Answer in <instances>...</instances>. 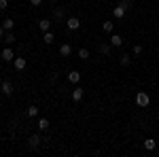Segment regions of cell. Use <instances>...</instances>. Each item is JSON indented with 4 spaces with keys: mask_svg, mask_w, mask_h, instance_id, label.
Wrapping results in <instances>:
<instances>
[{
    "mask_svg": "<svg viewBox=\"0 0 159 157\" xmlns=\"http://www.w3.org/2000/svg\"><path fill=\"white\" fill-rule=\"evenodd\" d=\"M132 7V2L129 0H121L115 9H112V15H115V19H121V17H125V13H127V9Z\"/></svg>",
    "mask_w": 159,
    "mask_h": 157,
    "instance_id": "obj_1",
    "label": "cell"
},
{
    "mask_svg": "<svg viewBox=\"0 0 159 157\" xmlns=\"http://www.w3.org/2000/svg\"><path fill=\"white\" fill-rule=\"evenodd\" d=\"M136 104H138L140 109H147L148 104H151V98H148L147 91H138V94H136Z\"/></svg>",
    "mask_w": 159,
    "mask_h": 157,
    "instance_id": "obj_2",
    "label": "cell"
},
{
    "mask_svg": "<svg viewBox=\"0 0 159 157\" xmlns=\"http://www.w3.org/2000/svg\"><path fill=\"white\" fill-rule=\"evenodd\" d=\"M66 28H68L70 32L79 30V28H81V19H79V17H68V19H66Z\"/></svg>",
    "mask_w": 159,
    "mask_h": 157,
    "instance_id": "obj_3",
    "label": "cell"
},
{
    "mask_svg": "<svg viewBox=\"0 0 159 157\" xmlns=\"http://www.w3.org/2000/svg\"><path fill=\"white\" fill-rule=\"evenodd\" d=\"M83 96H85V89H83V87H79V85L74 87V91L70 94V98H72L74 104H76V102H81V100H83Z\"/></svg>",
    "mask_w": 159,
    "mask_h": 157,
    "instance_id": "obj_4",
    "label": "cell"
},
{
    "mask_svg": "<svg viewBox=\"0 0 159 157\" xmlns=\"http://www.w3.org/2000/svg\"><path fill=\"white\" fill-rule=\"evenodd\" d=\"M72 55V45L70 43H64L60 47V58H70Z\"/></svg>",
    "mask_w": 159,
    "mask_h": 157,
    "instance_id": "obj_5",
    "label": "cell"
},
{
    "mask_svg": "<svg viewBox=\"0 0 159 157\" xmlns=\"http://www.w3.org/2000/svg\"><path fill=\"white\" fill-rule=\"evenodd\" d=\"M0 91H2L4 96H13V83L11 81H2V83H0Z\"/></svg>",
    "mask_w": 159,
    "mask_h": 157,
    "instance_id": "obj_6",
    "label": "cell"
},
{
    "mask_svg": "<svg viewBox=\"0 0 159 157\" xmlns=\"http://www.w3.org/2000/svg\"><path fill=\"white\" fill-rule=\"evenodd\" d=\"M2 60H4V62H13V60H15V53H13V49L9 47V45L2 49Z\"/></svg>",
    "mask_w": 159,
    "mask_h": 157,
    "instance_id": "obj_7",
    "label": "cell"
},
{
    "mask_svg": "<svg viewBox=\"0 0 159 157\" xmlns=\"http://www.w3.org/2000/svg\"><path fill=\"white\" fill-rule=\"evenodd\" d=\"M40 142H43V140H40V136H38V134H34V136H30V138H28V146H30V149H38Z\"/></svg>",
    "mask_w": 159,
    "mask_h": 157,
    "instance_id": "obj_8",
    "label": "cell"
},
{
    "mask_svg": "<svg viewBox=\"0 0 159 157\" xmlns=\"http://www.w3.org/2000/svg\"><path fill=\"white\" fill-rule=\"evenodd\" d=\"M68 81H70L72 85H79V81H81V72H79V70H70V72H68Z\"/></svg>",
    "mask_w": 159,
    "mask_h": 157,
    "instance_id": "obj_9",
    "label": "cell"
},
{
    "mask_svg": "<svg viewBox=\"0 0 159 157\" xmlns=\"http://www.w3.org/2000/svg\"><path fill=\"white\" fill-rule=\"evenodd\" d=\"M13 66H15V70H24L25 66H28V62H25V58H15Z\"/></svg>",
    "mask_w": 159,
    "mask_h": 157,
    "instance_id": "obj_10",
    "label": "cell"
},
{
    "mask_svg": "<svg viewBox=\"0 0 159 157\" xmlns=\"http://www.w3.org/2000/svg\"><path fill=\"white\" fill-rule=\"evenodd\" d=\"M142 145H144V149H147V151H155L157 140H155V138H144V140H142Z\"/></svg>",
    "mask_w": 159,
    "mask_h": 157,
    "instance_id": "obj_11",
    "label": "cell"
},
{
    "mask_svg": "<svg viewBox=\"0 0 159 157\" xmlns=\"http://www.w3.org/2000/svg\"><path fill=\"white\" fill-rule=\"evenodd\" d=\"M98 51L102 53V55H110V51H112V45H110V43H100Z\"/></svg>",
    "mask_w": 159,
    "mask_h": 157,
    "instance_id": "obj_12",
    "label": "cell"
},
{
    "mask_svg": "<svg viewBox=\"0 0 159 157\" xmlns=\"http://www.w3.org/2000/svg\"><path fill=\"white\" fill-rule=\"evenodd\" d=\"M49 119H45V117H40V119H38V123H36V127L38 130H40V132H47V130H49Z\"/></svg>",
    "mask_w": 159,
    "mask_h": 157,
    "instance_id": "obj_13",
    "label": "cell"
},
{
    "mask_svg": "<svg viewBox=\"0 0 159 157\" xmlns=\"http://www.w3.org/2000/svg\"><path fill=\"white\" fill-rule=\"evenodd\" d=\"M110 45H112V47H121L123 45V36L121 34H110Z\"/></svg>",
    "mask_w": 159,
    "mask_h": 157,
    "instance_id": "obj_14",
    "label": "cell"
},
{
    "mask_svg": "<svg viewBox=\"0 0 159 157\" xmlns=\"http://www.w3.org/2000/svg\"><path fill=\"white\" fill-rule=\"evenodd\" d=\"M38 28H40V32H49L51 30V19H40V21H38Z\"/></svg>",
    "mask_w": 159,
    "mask_h": 157,
    "instance_id": "obj_15",
    "label": "cell"
},
{
    "mask_svg": "<svg viewBox=\"0 0 159 157\" xmlns=\"http://www.w3.org/2000/svg\"><path fill=\"white\" fill-rule=\"evenodd\" d=\"M53 40H55V34H53V32H43V43H45V45H51V43H53Z\"/></svg>",
    "mask_w": 159,
    "mask_h": 157,
    "instance_id": "obj_16",
    "label": "cell"
},
{
    "mask_svg": "<svg viewBox=\"0 0 159 157\" xmlns=\"http://www.w3.org/2000/svg\"><path fill=\"white\" fill-rule=\"evenodd\" d=\"M25 115H28V117H38V106L30 104V106L25 109Z\"/></svg>",
    "mask_w": 159,
    "mask_h": 157,
    "instance_id": "obj_17",
    "label": "cell"
},
{
    "mask_svg": "<svg viewBox=\"0 0 159 157\" xmlns=\"http://www.w3.org/2000/svg\"><path fill=\"white\" fill-rule=\"evenodd\" d=\"M53 19H55V21H61V19H64V9H61V7L53 9Z\"/></svg>",
    "mask_w": 159,
    "mask_h": 157,
    "instance_id": "obj_18",
    "label": "cell"
},
{
    "mask_svg": "<svg viewBox=\"0 0 159 157\" xmlns=\"http://www.w3.org/2000/svg\"><path fill=\"white\" fill-rule=\"evenodd\" d=\"M102 30H104V32H106V34H112V30H115V24H112V21H108V19H106V21H104V24H102Z\"/></svg>",
    "mask_w": 159,
    "mask_h": 157,
    "instance_id": "obj_19",
    "label": "cell"
},
{
    "mask_svg": "<svg viewBox=\"0 0 159 157\" xmlns=\"http://www.w3.org/2000/svg\"><path fill=\"white\" fill-rule=\"evenodd\" d=\"M13 25H15V21H13L11 17H7V19H4V21H2V28H4V30H7V32H11V30H13Z\"/></svg>",
    "mask_w": 159,
    "mask_h": 157,
    "instance_id": "obj_20",
    "label": "cell"
},
{
    "mask_svg": "<svg viewBox=\"0 0 159 157\" xmlns=\"http://www.w3.org/2000/svg\"><path fill=\"white\" fill-rule=\"evenodd\" d=\"M76 55H79V60H89V55H91V53H89V49H79V53H76Z\"/></svg>",
    "mask_w": 159,
    "mask_h": 157,
    "instance_id": "obj_21",
    "label": "cell"
},
{
    "mask_svg": "<svg viewBox=\"0 0 159 157\" xmlns=\"http://www.w3.org/2000/svg\"><path fill=\"white\" fill-rule=\"evenodd\" d=\"M15 40H17V38H15V34H13V30H11V32H7V34H4V43H7V45H13Z\"/></svg>",
    "mask_w": 159,
    "mask_h": 157,
    "instance_id": "obj_22",
    "label": "cell"
},
{
    "mask_svg": "<svg viewBox=\"0 0 159 157\" xmlns=\"http://www.w3.org/2000/svg\"><path fill=\"white\" fill-rule=\"evenodd\" d=\"M119 64H121V66H129V64H132V58H129V55H125V53H123L121 58H119Z\"/></svg>",
    "mask_w": 159,
    "mask_h": 157,
    "instance_id": "obj_23",
    "label": "cell"
},
{
    "mask_svg": "<svg viewBox=\"0 0 159 157\" xmlns=\"http://www.w3.org/2000/svg\"><path fill=\"white\" fill-rule=\"evenodd\" d=\"M132 53H134V55H140V53H142V45H134Z\"/></svg>",
    "mask_w": 159,
    "mask_h": 157,
    "instance_id": "obj_24",
    "label": "cell"
},
{
    "mask_svg": "<svg viewBox=\"0 0 159 157\" xmlns=\"http://www.w3.org/2000/svg\"><path fill=\"white\" fill-rule=\"evenodd\" d=\"M7 7H9V0H0V11H7Z\"/></svg>",
    "mask_w": 159,
    "mask_h": 157,
    "instance_id": "obj_25",
    "label": "cell"
},
{
    "mask_svg": "<svg viewBox=\"0 0 159 157\" xmlns=\"http://www.w3.org/2000/svg\"><path fill=\"white\" fill-rule=\"evenodd\" d=\"M40 2H43V0H30V4H32V7H40Z\"/></svg>",
    "mask_w": 159,
    "mask_h": 157,
    "instance_id": "obj_26",
    "label": "cell"
},
{
    "mask_svg": "<svg viewBox=\"0 0 159 157\" xmlns=\"http://www.w3.org/2000/svg\"><path fill=\"white\" fill-rule=\"evenodd\" d=\"M4 32H7V30H4V28L0 25V38H4Z\"/></svg>",
    "mask_w": 159,
    "mask_h": 157,
    "instance_id": "obj_27",
    "label": "cell"
},
{
    "mask_svg": "<svg viewBox=\"0 0 159 157\" xmlns=\"http://www.w3.org/2000/svg\"><path fill=\"white\" fill-rule=\"evenodd\" d=\"M49 2H53V4H55V2H57V0H49Z\"/></svg>",
    "mask_w": 159,
    "mask_h": 157,
    "instance_id": "obj_28",
    "label": "cell"
},
{
    "mask_svg": "<svg viewBox=\"0 0 159 157\" xmlns=\"http://www.w3.org/2000/svg\"><path fill=\"white\" fill-rule=\"evenodd\" d=\"M157 58H159V51H157Z\"/></svg>",
    "mask_w": 159,
    "mask_h": 157,
    "instance_id": "obj_29",
    "label": "cell"
}]
</instances>
